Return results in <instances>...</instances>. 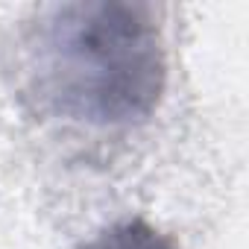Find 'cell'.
I'll return each mask as SVG.
<instances>
[{
    "label": "cell",
    "mask_w": 249,
    "mask_h": 249,
    "mask_svg": "<svg viewBox=\"0 0 249 249\" xmlns=\"http://www.w3.org/2000/svg\"><path fill=\"white\" fill-rule=\"evenodd\" d=\"M88 249H176V246L144 223H120L103 231Z\"/></svg>",
    "instance_id": "obj_2"
},
{
    "label": "cell",
    "mask_w": 249,
    "mask_h": 249,
    "mask_svg": "<svg viewBox=\"0 0 249 249\" xmlns=\"http://www.w3.org/2000/svg\"><path fill=\"white\" fill-rule=\"evenodd\" d=\"M21 71L41 111L85 126H126L161 100L164 50L150 9L138 3H62L38 12L24 33Z\"/></svg>",
    "instance_id": "obj_1"
}]
</instances>
